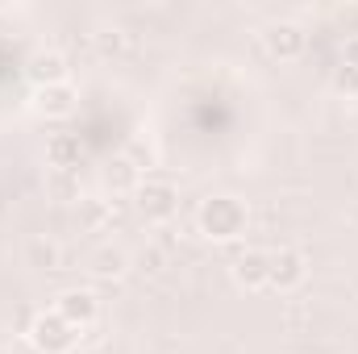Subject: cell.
Returning a JSON list of instances; mask_svg holds the SVG:
<instances>
[{
	"label": "cell",
	"mask_w": 358,
	"mask_h": 354,
	"mask_svg": "<svg viewBox=\"0 0 358 354\" xmlns=\"http://www.w3.org/2000/svg\"><path fill=\"white\" fill-rule=\"evenodd\" d=\"M138 183H142V163H134L129 155H117V159H108V167H104V187L113 192V196H121V192H138Z\"/></svg>",
	"instance_id": "11"
},
{
	"label": "cell",
	"mask_w": 358,
	"mask_h": 354,
	"mask_svg": "<svg viewBox=\"0 0 358 354\" xmlns=\"http://www.w3.org/2000/svg\"><path fill=\"white\" fill-rule=\"evenodd\" d=\"M246 225H250V208H246L242 196L221 192V196H208L196 208V229L213 242H238L246 234Z\"/></svg>",
	"instance_id": "1"
},
{
	"label": "cell",
	"mask_w": 358,
	"mask_h": 354,
	"mask_svg": "<svg viewBox=\"0 0 358 354\" xmlns=\"http://www.w3.org/2000/svg\"><path fill=\"white\" fill-rule=\"evenodd\" d=\"M55 313L63 321H71L76 330H92L100 321V296L92 288H63L55 300Z\"/></svg>",
	"instance_id": "5"
},
{
	"label": "cell",
	"mask_w": 358,
	"mask_h": 354,
	"mask_svg": "<svg viewBox=\"0 0 358 354\" xmlns=\"http://www.w3.org/2000/svg\"><path fill=\"white\" fill-rule=\"evenodd\" d=\"M308 275V259L292 246L283 250H271V275H267V288H279V292H296Z\"/></svg>",
	"instance_id": "7"
},
{
	"label": "cell",
	"mask_w": 358,
	"mask_h": 354,
	"mask_svg": "<svg viewBox=\"0 0 358 354\" xmlns=\"http://www.w3.org/2000/svg\"><path fill=\"white\" fill-rule=\"evenodd\" d=\"M76 104H80V92L71 88V80H67V84H46V88H38V96H34V108H38L46 121L71 117Z\"/></svg>",
	"instance_id": "8"
},
{
	"label": "cell",
	"mask_w": 358,
	"mask_h": 354,
	"mask_svg": "<svg viewBox=\"0 0 358 354\" xmlns=\"http://www.w3.org/2000/svg\"><path fill=\"white\" fill-rule=\"evenodd\" d=\"M229 275H234L238 288H246V292H263V288H267V275H271V250H263V246H246V250L234 259Z\"/></svg>",
	"instance_id": "6"
},
{
	"label": "cell",
	"mask_w": 358,
	"mask_h": 354,
	"mask_svg": "<svg viewBox=\"0 0 358 354\" xmlns=\"http://www.w3.org/2000/svg\"><path fill=\"white\" fill-rule=\"evenodd\" d=\"M342 63L358 71V34H350V38H346V46H342Z\"/></svg>",
	"instance_id": "18"
},
{
	"label": "cell",
	"mask_w": 358,
	"mask_h": 354,
	"mask_svg": "<svg viewBox=\"0 0 358 354\" xmlns=\"http://www.w3.org/2000/svg\"><path fill=\"white\" fill-rule=\"evenodd\" d=\"M80 159H84L80 134H50L46 138V163H50V171H76Z\"/></svg>",
	"instance_id": "9"
},
{
	"label": "cell",
	"mask_w": 358,
	"mask_h": 354,
	"mask_svg": "<svg viewBox=\"0 0 358 354\" xmlns=\"http://www.w3.org/2000/svg\"><path fill=\"white\" fill-rule=\"evenodd\" d=\"M46 192H50L55 200H63V204H67V200H76V204L84 200L80 176H76V171H50V176H46Z\"/></svg>",
	"instance_id": "14"
},
{
	"label": "cell",
	"mask_w": 358,
	"mask_h": 354,
	"mask_svg": "<svg viewBox=\"0 0 358 354\" xmlns=\"http://www.w3.org/2000/svg\"><path fill=\"white\" fill-rule=\"evenodd\" d=\"M134 204L146 221H171L179 213V187L176 179L167 176H142L138 192H134Z\"/></svg>",
	"instance_id": "3"
},
{
	"label": "cell",
	"mask_w": 358,
	"mask_h": 354,
	"mask_svg": "<svg viewBox=\"0 0 358 354\" xmlns=\"http://www.w3.org/2000/svg\"><path fill=\"white\" fill-rule=\"evenodd\" d=\"M92 42H96L100 55H117V50L125 46V29H121V25H104V29H96Z\"/></svg>",
	"instance_id": "16"
},
{
	"label": "cell",
	"mask_w": 358,
	"mask_h": 354,
	"mask_svg": "<svg viewBox=\"0 0 358 354\" xmlns=\"http://www.w3.org/2000/svg\"><path fill=\"white\" fill-rule=\"evenodd\" d=\"M129 267H134V259H129L121 246H113V242H100V246L88 255V271L96 275V279H121Z\"/></svg>",
	"instance_id": "10"
},
{
	"label": "cell",
	"mask_w": 358,
	"mask_h": 354,
	"mask_svg": "<svg viewBox=\"0 0 358 354\" xmlns=\"http://www.w3.org/2000/svg\"><path fill=\"white\" fill-rule=\"evenodd\" d=\"M108 217H113V213H108V200H96V196H84V200H80V221H84L88 229H104Z\"/></svg>",
	"instance_id": "15"
},
{
	"label": "cell",
	"mask_w": 358,
	"mask_h": 354,
	"mask_svg": "<svg viewBox=\"0 0 358 354\" xmlns=\"http://www.w3.org/2000/svg\"><path fill=\"white\" fill-rule=\"evenodd\" d=\"M329 84H334L338 96H358V71L342 63V67H334V80H329Z\"/></svg>",
	"instance_id": "17"
},
{
	"label": "cell",
	"mask_w": 358,
	"mask_h": 354,
	"mask_svg": "<svg viewBox=\"0 0 358 354\" xmlns=\"http://www.w3.org/2000/svg\"><path fill=\"white\" fill-rule=\"evenodd\" d=\"M0 354H8V351H4V346H0Z\"/></svg>",
	"instance_id": "19"
},
{
	"label": "cell",
	"mask_w": 358,
	"mask_h": 354,
	"mask_svg": "<svg viewBox=\"0 0 358 354\" xmlns=\"http://www.w3.org/2000/svg\"><path fill=\"white\" fill-rule=\"evenodd\" d=\"M25 267H34V271H59L63 267V242H55L50 234H34L25 242Z\"/></svg>",
	"instance_id": "13"
},
{
	"label": "cell",
	"mask_w": 358,
	"mask_h": 354,
	"mask_svg": "<svg viewBox=\"0 0 358 354\" xmlns=\"http://www.w3.org/2000/svg\"><path fill=\"white\" fill-rule=\"evenodd\" d=\"M263 46H267L271 59L292 63V59H300V55L308 50V34H304V25H300V21L279 17V21H271L267 29H263Z\"/></svg>",
	"instance_id": "4"
},
{
	"label": "cell",
	"mask_w": 358,
	"mask_h": 354,
	"mask_svg": "<svg viewBox=\"0 0 358 354\" xmlns=\"http://www.w3.org/2000/svg\"><path fill=\"white\" fill-rule=\"evenodd\" d=\"M25 338H29V346L38 354H71L76 342H80V330H76L71 321H63V317L50 309V313H38V317L29 321Z\"/></svg>",
	"instance_id": "2"
},
{
	"label": "cell",
	"mask_w": 358,
	"mask_h": 354,
	"mask_svg": "<svg viewBox=\"0 0 358 354\" xmlns=\"http://www.w3.org/2000/svg\"><path fill=\"white\" fill-rule=\"evenodd\" d=\"M29 80L38 84V88H46V84H67V59L59 55V50H38V55H29Z\"/></svg>",
	"instance_id": "12"
}]
</instances>
